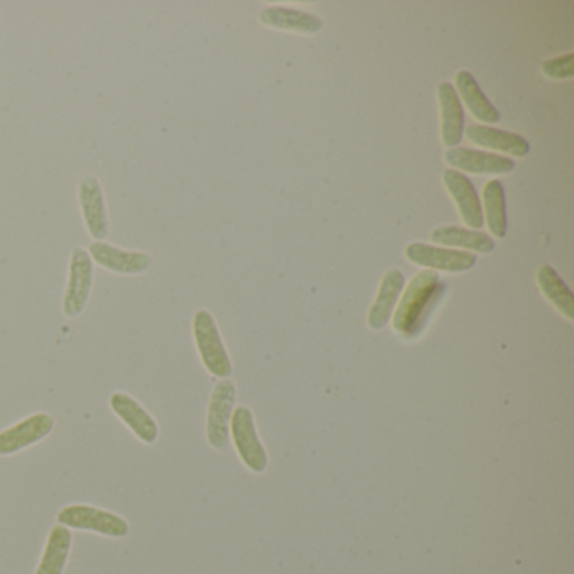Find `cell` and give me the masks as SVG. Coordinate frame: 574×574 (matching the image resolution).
Listing matches in <instances>:
<instances>
[{
    "label": "cell",
    "instance_id": "1",
    "mask_svg": "<svg viewBox=\"0 0 574 574\" xmlns=\"http://www.w3.org/2000/svg\"><path fill=\"white\" fill-rule=\"evenodd\" d=\"M445 291V284L439 281L438 275L432 270L416 274L403 291L398 308L393 315V327L396 333L413 339L422 333L433 308L438 304Z\"/></svg>",
    "mask_w": 574,
    "mask_h": 574
},
{
    "label": "cell",
    "instance_id": "2",
    "mask_svg": "<svg viewBox=\"0 0 574 574\" xmlns=\"http://www.w3.org/2000/svg\"><path fill=\"white\" fill-rule=\"evenodd\" d=\"M56 521L68 530L88 531L113 540H121L130 533L129 523L123 517L93 505H68L59 511Z\"/></svg>",
    "mask_w": 574,
    "mask_h": 574
},
{
    "label": "cell",
    "instance_id": "3",
    "mask_svg": "<svg viewBox=\"0 0 574 574\" xmlns=\"http://www.w3.org/2000/svg\"><path fill=\"white\" fill-rule=\"evenodd\" d=\"M192 334H195L196 347L206 369L216 377H226L231 374L232 366L228 350L222 343L221 334L216 326L215 317L208 310H198L192 320Z\"/></svg>",
    "mask_w": 574,
    "mask_h": 574
},
{
    "label": "cell",
    "instance_id": "4",
    "mask_svg": "<svg viewBox=\"0 0 574 574\" xmlns=\"http://www.w3.org/2000/svg\"><path fill=\"white\" fill-rule=\"evenodd\" d=\"M95 264L88 249L77 246L71 251L68 281L62 297V314L77 318L83 314L93 287Z\"/></svg>",
    "mask_w": 574,
    "mask_h": 574
},
{
    "label": "cell",
    "instance_id": "5",
    "mask_svg": "<svg viewBox=\"0 0 574 574\" xmlns=\"http://www.w3.org/2000/svg\"><path fill=\"white\" fill-rule=\"evenodd\" d=\"M78 205L88 235L93 241H105L110 235V215L103 186L97 176H85L78 184Z\"/></svg>",
    "mask_w": 574,
    "mask_h": 574
},
{
    "label": "cell",
    "instance_id": "6",
    "mask_svg": "<svg viewBox=\"0 0 574 574\" xmlns=\"http://www.w3.org/2000/svg\"><path fill=\"white\" fill-rule=\"evenodd\" d=\"M405 255L413 265H418L426 270L446 271V274H464L477 264L474 253L436 248L425 243H412L406 246Z\"/></svg>",
    "mask_w": 574,
    "mask_h": 574
},
{
    "label": "cell",
    "instance_id": "7",
    "mask_svg": "<svg viewBox=\"0 0 574 574\" xmlns=\"http://www.w3.org/2000/svg\"><path fill=\"white\" fill-rule=\"evenodd\" d=\"M91 260L103 270L117 275H142L152 267L149 253L123 249L107 241H93L88 246Z\"/></svg>",
    "mask_w": 574,
    "mask_h": 574
},
{
    "label": "cell",
    "instance_id": "8",
    "mask_svg": "<svg viewBox=\"0 0 574 574\" xmlns=\"http://www.w3.org/2000/svg\"><path fill=\"white\" fill-rule=\"evenodd\" d=\"M229 426H231L236 451L246 467L253 472H264L268 465L267 452L258 438L251 412L246 406H238L232 413Z\"/></svg>",
    "mask_w": 574,
    "mask_h": 574
},
{
    "label": "cell",
    "instance_id": "9",
    "mask_svg": "<svg viewBox=\"0 0 574 574\" xmlns=\"http://www.w3.org/2000/svg\"><path fill=\"white\" fill-rule=\"evenodd\" d=\"M236 386L232 380L222 379L212 389L208 412V442L216 451H225L229 443V423L235 408Z\"/></svg>",
    "mask_w": 574,
    "mask_h": 574
},
{
    "label": "cell",
    "instance_id": "10",
    "mask_svg": "<svg viewBox=\"0 0 574 574\" xmlns=\"http://www.w3.org/2000/svg\"><path fill=\"white\" fill-rule=\"evenodd\" d=\"M55 418L49 413H36L0 432V457L19 454L29 446L42 442L51 435Z\"/></svg>",
    "mask_w": 574,
    "mask_h": 574
},
{
    "label": "cell",
    "instance_id": "11",
    "mask_svg": "<svg viewBox=\"0 0 574 574\" xmlns=\"http://www.w3.org/2000/svg\"><path fill=\"white\" fill-rule=\"evenodd\" d=\"M445 160L451 169L458 172L464 170L467 174H481V176H504L516 169V162L511 157L495 156L484 150L465 149V147L446 150Z\"/></svg>",
    "mask_w": 574,
    "mask_h": 574
},
{
    "label": "cell",
    "instance_id": "12",
    "mask_svg": "<svg viewBox=\"0 0 574 574\" xmlns=\"http://www.w3.org/2000/svg\"><path fill=\"white\" fill-rule=\"evenodd\" d=\"M110 408L125 425L129 426L130 432L146 443L152 445L159 436V425L156 418L137 402L133 396L127 393L117 392L110 396Z\"/></svg>",
    "mask_w": 574,
    "mask_h": 574
},
{
    "label": "cell",
    "instance_id": "13",
    "mask_svg": "<svg viewBox=\"0 0 574 574\" xmlns=\"http://www.w3.org/2000/svg\"><path fill=\"white\" fill-rule=\"evenodd\" d=\"M443 184H445L448 195L457 205L465 225L474 229L482 228L484 226V211H482L481 198H478L477 190H475L471 179L458 170L446 169L443 172Z\"/></svg>",
    "mask_w": 574,
    "mask_h": 574
},
{
    "label": "cell",
    "instance_id": "14",
    "mask_svg": "<svg viewBox=\"0 0 574 574\" xmlns=\"http://www.w3.org/2000/svg\"><path fill=\"white\" fill-rule=\"evenodd\" d=\"M436 95H438L439 118H442V127H439L442 140L446 147L454 149L462 142L465 132L464 107L454 85L439 83Z\"/></svg>",
    "mask_w": 574,
    "mask_h": 574
},
{
    "label": "cell",
    "instance_id": "15",
    "mask_svg": "<svg viewBox=\"0 0 574 574\" xmlns=\"http://www.w3.org/2000/svg\"><path fill=\"white\" fill-rule=\"evenodd\" d=\"M464 133L472 144L482 149L498 150L511 157H526L531 150L530 142L524 137L487 125H468Z\"/></svg>",
    "mask_w": 574,
    "mask_h": 574
},
{
    "label": "cell",
    "instance_id": "16",
    "mask_svg": "<svg viewBox=\"0 0 574 574\" xmlns=\"http://www.w3.org/2000/svg\"><path fill=\"white\" fill-rule=\"evenodd\" d=\"M405 287V275L399 270H389L380 280L379 290H377L376 300L370 307L367 315V324L370 329L379 330L389 323L393 317L396 304H398L399 295Z\"/></svg>",
    "mask_w": 574,
    "mask_h": 574
},
{
    "label": "cell",
    "instance_id": "17",
    "mask_svg": "<svg viewBox=\"0 0 574 574\" xmlns=\"http://www.w3.org/2000/svg\"><path fill=\"white\" fill-rule=\"evenodd\" d=\"M260 21L268 28L280 29V31L298 32V34L311 36L323 29V21L317 16L308 14L298 9L267 8L260 12Z\"/></svg>",
    "mask_w": 574,
    "mask_h": 574
},
{
    "label": "cell",
    "instance_id": "18",
    "mask_svg": "<svg viewBox=\"0 0 574 574\" xmlns=\"http://www.w3.org/2000/svg\"><path fill=\"white\" fill-rule=\"evenodd\" d=\"M71 546H73L71 530L61 526V524L52 527L34 574L65 573V567L70 560Z\"/></svg>",
    "mask_w": 574,
    "mask_h": 574
},
{
    "label": "cell",
    "instance_id": "19",
    "mask_svg": "<svg viewBox=\"0 0 574 574\" xmlns=\"http://www.w3.org/2000/svg\"><path fill=\"white\" fill-rule=\"evenodd\" d=\"M455 87L461 101L467 105L468 111L482 123H497L501 113L497 108L487 100L484 91L478 87L477 80L468 71H458L455 77Z\"/></svg>",
    "mask_w": 574,
    "mask_h": 574
},
{
    "label": "cell",
    "instance_id": "20",
    "mask_svg": "<svg viewBox=\"0 0 574 574\" xmlns=\"http://www.w3.org/2000/svg\"><path fill=\"white\" fill-rule=\"evenodd\" d=\"M432 241L435 245L457 246V248L471 249V251L487 255L495 249L494 239L482 231L474 229L461 228V226H442V228L433 229Z\"/></svg>",
    "mask_w": 574,
    "mask_h": 574
},
{
    "label": "cell",
    "instance_id": "21",
    "mask_svg": "<svg viewBox=\"0 0 574 574\" xmlns=\"http://www.w3.org/2000/svg\"><path fill=\"white\" fill-rule=\"evenodd\" d=\"M482 205H484L485 219L488 231L495 238H505L507 235V211H505V190L501 180H488L482 190Z\"/></svg>",
    "mask_w": 574,
    "mask_h": 574
},
{
    "label": "cell",
    "instance_id": "22",
    "mask_svg": "<svg viewBox=\"0 0 574 574\" xmlns=\"http://www.w3.org/2000/svg\"><path fill=\"white\" fill-rule=\"evenodd\" d=\"M537 285H540L541 291L544 297L567 318V320H574V298L571 294L570 288L566 287L560 275L556 274L553 267L550 265H543L537 270Z\"/></svg>",
    "mask_w": 574,
    "mask_h": 574
},
{
    "label": "cell",
    "instance_id": "23",
    "mask_svg": "<svg viewBox=\"0 0 574 574\" xmlns=\"http://www.w3.org/2000/svg\"><path fill=\"white\" fill-rule=\"evenodd\" d=\"M573 52H567V55L547 59L541 65V71L550 80H570V78H573Z\"/></svg>",
    "mask_w": 574,
    "mask_h": 574
}]
</instances>
